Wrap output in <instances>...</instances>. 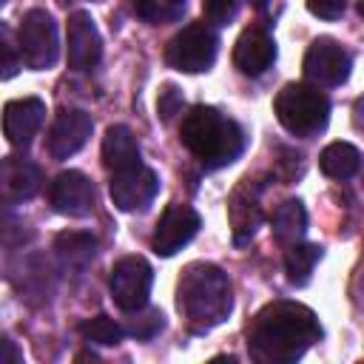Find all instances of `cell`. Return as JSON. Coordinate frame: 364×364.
Returning a JSON list of instances; mask_svg holds the SVG:
<instances>
[{
	"instance_id": "obj_1",
	"label": "cell",
	"mask_w": 364,
	"mask_h": 364,
	"mask_svg": "<svg viewBox=\"0 0 364 364\" xmlns=\"http://www.w3.org/2000/svg\"><path fill=\"white\" fill-rule=\"evenodd\" d=\"M321 338L316 313L299 301L264 304L247 327V353L259 364H293Z\"/></svg>"
},
{
	"instance_id": "obj_2",
	"label": "cell",
	"mask_w": 364,
	"mask_h": 364,
	"mask_svg": "<svg viewBox=\"0 0 364 364\" xmlns=\"http://www.w3.org/2000/svg\"><path fill=\"white\" fill-rule=\"evenodd\" d=\"M176 307L193 333H208L230 316L233 296L228 273L210 262H193L176 284Z\"/></svg>"
},
{
	"instance_id": "obj_3",
	"label": "cell",
	"mask_w": 364,
	"mask_h": 364,
	"mask_svg": "<svg viewBox=\"0 0 364 364\" xmlns=\"http://www.w3.org/2000/svg\"><path fill=\"white\" fill-rule=\"evenodd\" d=\"M182 145L202 162V168L216 171L239 159L245 151V131L239 122L225 117L210 105H196L182 117L179 125Z\"/></svg>"
},
{
	"instance_id": "obj_4",
	"label": "cell",
	"mask_w": 364,
	"mask_h": 364,
	"mask_svg": "<svg viewBox=\"0 0 364 364\" xmlns=\"http://www.w3.org/2000/svg\"><path fill=\"white\" fill-rule=\"evenodd\" d=\"M276 119L293 136H313L330 119V100L310 82H287L273 100Z\"/></svg>"
},
{
	"instance_id": "obj_5",
	"label": "cell",
	"mask_w": 364,
	"mask_h": 364,
	"mask_svg": "<svg viewBox=\"0 0 364 364\" xmlns=\"http://www.w3.org/2000/svg\"><path fill=\"white\" fill-rule=\"evenodd\" d=\"M17 54L23 65L43 71L51 68L60 57V43H57V23L46 9H31L23 14L20 28H17Z\"/></svg>"
},
{
	"instance_id": "obj_6",
	"label": "cell",
	"mask_w": 364,
	"mask_h": 364,
	"mask_svg": "<svg viewBox=\"0 0 364 364\" xmlns=\"http://www.w3.org/2000/svg\"><path fill=\"white\" fill-rule=\"evenodd\" d=\"M219 37L205 23H191L182 31H176L165 46V63L185 74L208 71L216 60Z\"/></svg>"
},
{
	"instance_id": "obj_7",
	"label": "cell",
	"mask_w": 364,
	"mask_h": 364,
	"mask_svg": "<svg viewBox=\"0 0 364 364\" xmlns=\"http://www.w3.org/2000/svg\"><path fill=\"white\" fill-rule=\"evenodd\" d=\"M151 284H154V270L142 256H125L111 267L108 276V287H111V299L119 310L134 313L139 307L148 304L151 296Z\"/></svg>"
},
{
	"instance_id": "obj_8",
	"label": "cell",
	"mask_w": 364,
	"mask_h": 364,
	"mask_svg": "<svg viewBox=\"0 0 364 364\" xmlns=\"http://www.w3.org/2000/svg\"><path fill=\"white\" fill-rule=\"evenodd\" d=\"M350 68H353L350 54L333 37L313 40L310 48H307V54H304V77L313 85L336 88V85H341L350 77Z\"/></svg>"
},
{
	"instance_id": "obj_9",
	"label": "cell",
	"mask_w": 364,
	"mask_h": 364,
	"mask_svg": "<svg viewBox=\"0 0 364 364\" xmlns=\"http://www.w3.org/2000/svg\"><path fill=\"white\" fill-rule=\"evenodd\" d=\"M159 191V179L156 173L148 168V165H134L128 171H119V173H111V182H108V193H111V202L125 210V213H134V210H145L154 196Z\"/></svg>"
},
{
	"instance_id": "obj_10",
	"label": "cell",
	"mask_w": 364,
	"mask_h": 364,
	"mask_svg": "<svg viewBox=\"0 0 364 364\" xmlns=\"http://www.w3.org/2000/svg\"><path fill=\"white\" fill-rule=\"evenodd\" d=\"M202 219L199 213L191 208V205H168L156 222V230H154V239H151V247L156 256H173L179 253L199 230Z\"/></svg>"
},
{
	"instance_id": "obj_11",
	"label": "cell",
	"mask_w": 364,
	"mask_h": 364,
	"mask_svg": "<svg viewBox=\"0 0 364 364\" xmlns=\"http://www.w3.org/2000/svg\"><path fill=\"white\" fill-rule=\"evenodd\" d=\"M94 122L91 114L80 111V108H65L57 114V119L48 128V154L54 159H68L74 156L91 136Z\"/></svg>"
},
{
	"instance_id": "obj_12",
	"label": "cell",
	"mask_w": 364,
	"mask_h": 364,
	"mask_svg": "<svg viewBox=\"0 0 364 364\" xmlns=\"http://www.w3.org/2000/svg\"><path fill=\"white\" fill-rule=\"evenodd\" d=\"M51 205L57 213L82 219L94 210V185L80 171H63L51 182Z\"/></svg>"
},
{
	"instance_id": "obj_13",
	"label": "cell",
	"mask_w": 364,
	"mask_h": 364,
	"mask_svg": "<svg viewBox=\"0 0 364 364\" xmlns=\"http://www.w3.org/2000/svg\"><path fill=\"white\" fill-rule=\"evenodd\" d=\"M102 57V37L88 11L68 17V65L74 71H91Z\"/></svg>"
},
{
	"instance_id": "obj_14",
	"label": "cell",
	"mask_w": 364,
	"mask_h": 364,
	"mask_svg": "<svg viewBox=\"0 0 364 364\" xmlns=\"http://www.w3.org/2000/svg\"><path fill=\"white\" fill-rule=\"evenodd\" d=\"M228 219H230V230H233V242L236 245H247L262 222V208H259V185L256 179H242L230 199H228Z\"/></svg>"
},
{
	"instance_id": "obj_15",
	"label": "cell",
	"mask_w": 364,
	"mask_h": 364,
	"mask_svg": "<svg viewBox=\"0 0 364 364\" xmlns=\"http://www.w3.org/2000/svg\"><path fill=\"white\" fill-rule=\"evenodd\" d=\"M46 117V105L37 97H23V100H11L3 108V131L6 139L14 148H28L31 139L37 136L40 125Z\"/></svg>"
},
{
	"instance_id": "obj_16",
	"label": "cell",
	"mask_w": 364,
	"mask_h": 364,
	"mask_svg": "<svg viewBox=\"0 0 364 364\" xmlns=\"http://www.w3.org/2000/svg\"><path fill=\"white\" fill-rule=\"evenodd\" d=\"M276 60V43L264 28H245L233 46V65L247 74V77H259L264 74Z\"/></svg>"
},
{
	"instance_id": "obj_17",
	"label": "cell",
	"mask_w": 364,
	"mask_h": 364,
	"mask_svg": "<svg viewBox=\"0 0 364 364\" xmlns=\"http://www.w3.org/2000/svg\"><path fill=\"white\" fill-rule=\"evenodd\" d=\"M43 173L34 162L20 159V156H6L3 159V171H0V188H3V199L11 202H26L40 191Z\"/></svg>"
},
{
	"instance_id": "obj_18",
	"label": "cell",
	"mask_w": 364,
	"mask_h": 364,
	"mask_svg": "<svg viewBox=\"0 0 364 364\" xmlns=\"http://www.w3.org/2000/svg\"><path fill=\"white\" fill-rule=\"evenodd\" d=\"M102 162L111 173H119V171H128L134 165H139V145L131 134V128L125 125H111L102 136Z\"/></svg>"
},
{
	"instance_id": "obj_19",
	"label": "cell",
	"mask_w": 364,
	"mask_h": 364,
	"mask_svg": "<svg viewBox=\"0 0 364 364\" xmlns=\"http://www.w3.org/2000/svg\"><path fill=\"white\" fill-rule=\"evenodd\" d=\"M54 250H57V259H60L63 270L80 276L94 262L97 239L91 233H82V230H65L54 239Z\"/></svg>"
},
{
	"instance_id": "obj_20",
	"label": "cell",
	"mask_w": 364,
	"mask_h": 364,
	"mask_svg": "<svg viewBox=\"0 0 364 364\" xmlns=\"http://www.w3.org/2000/svg\"><path fill=\"white\" fill-rule=\"evenodd\" d=\"M270 230L282 245H296L304 230H307V210L299 199H284L273 216H270Z\"/></svg>"
},
{
	"instance_id": "obj_21",
	"label": "cell",
	"mask_w": 364,
	"mask_h": 364,
	"mask_svg": "<svg viewBox=\"0 0 364 364\" xmlns=\"http://www.w3.org/2000/svg\"><path fill=\"white\" fill-rule=\"evenodd\" d=\"M318 168L330 179H350L361 168V151L350 142H330L318 156Z\"/></svg>"
},
{
	"instance_id": "obj_22",
	"label": "cell",
	"mask_w": 364,
	"mask_h": 364,
	"mask_svg": "<svg viewBox=\"0 0 364 364\" xmlns=\"http://www.w3.org/2000/svg\"><path fill=\"white\" fill-rule=\"evenodd\" d=\"M321 259V247L318 245H290L287 253H284V270H287V279L293 284H307L316 262Z\"/></svg>"
},
{
	"instance_id": "obj_23",
	"label": "cell",
	"mask_w": 364,
	"mask_h": 364,
	"mask_svg": "<svg viewBox=\"0 0 364 364\" xmlns=\"http://www.w3.org/2000/svg\"><path fill=\"white\" fill-rule=\"evenodd\" d=\"M185 6H188L185 0H136L134 11L139 20L151 23V26H165V23L179 20Z\"/></svg>"
},
{
	"instance_id": "obj_24",
	"label": "cell",
	"mask_w": 364,
	"mask_h": 364,
	"mask_svg": "<svg viewBox=\"0 0 364 364\" xmlns=\"http://www.w3.org/2000/svg\"><path fill=\"white\" fill-rule=\"evenodd\" d=\"M80 333L88 344H100V347H114L122 341L125 336V327H119L114 318L108 316H94V318H85L80 324Z\"/></svg>"
},
{
	"instance_id": "obj_25",
	"label": "cell",
	"mask_w": 364,
	"mask_h": 364,
	"mask_svg": "<svg viewBox=\"0 0 364 364\" xmlns=\"http://www.w3.org/2000/svg\"><path fill=\"white\" fill-rule=\"evenodd\" d=\"M162 327H165V316H162L156 307H139V310L131 313V318H128V324H125V333L134 336V338H139V341H148V338H154Z\"/></svg>"
},
{
	"instance_id": "obj_26",
	"label": "cell",
	"mask_w": 364,
	"mask_h": 364,
	"mask_svg": "<svg viewBox=\"0 0 364 364\" xmlns=\"http://www.w3.org/2000/svg\"><path fill=\"white\" fill-rule=\"evenodd\" d=\"M242 0H202V11L213 26H228L236 11H239Z\"/></svg>"
},
{
	"instance_id": "obj_27",
	"label": "cell",
	"mask_w": 364,
	"mask_h": 364,
	"mask_svg": "<svg viewBox=\"0 0 364 364\" xmlns=\"http://www.w3.org/2000/svg\"><path fill=\"white\" fill-rule=\"evenodd\" d=\"M182 105H185V100H182V91L176 85H165L159 91V97H156V111H159L162 122H171L182 111Z\"/></svg>"
},
{
	"instance_id": "obj_28",
	"label": "cell",
	"mask_w": 364,
	"mask_h": 364,
	"mask_svg": "<svg viewBox=\"0 0 364 364\" xmlns=\"http://www.w3.org/2000/svg\"><path fill=\"white\" fill-rule=\"evenodd\" d=\"M307 11L321 17V20H338L347 9V0H304Z\"/></svg>"
},
{
	"instance_id": "obj_29",
	"label": "cell",
	"mask_w": 364,
	"mask_h": 364,
	"mask_svg": "<svg viewBox=\"0 0 364 364\" xmlns=\"http://www.w3.org/2000/svg\"><path fill=\"white\" fill-rule=\"evenodd\" d=\"M20 63H23V60H17V57H14V51H11L9 31H3V80L14 77V74H17V68H20Z\"/></svg>"
},
{
	"instance_id": "obj_30",
	"label": "cell",
	"mask_w": 364,
	"mask_h": 364,
	"mask_svg": "<svg viewBox=\"0 0 364 364\" xmlns=\"http://www.w3.org/2000/svg\"><path fill=\"white\" fill-rule=\"evenodd\" d=\"M0 364H23V353L14 347L11 338H3V355H0Z\"/></svg>"
},
{
	"instance_id": "obj_31",
	"label": "cell",
	"mask_w": 364,
	"mask_h": 364,
	"mask_svg": "<svg viewBox=\"0 0 364 364\" xmlns=\"http://www.w3.org/2000/svg\"><path fill=\"white\" fill-rule=\"evenodd\" d=\"M358 14L364 17V0H358Z\"/></svg>"
}]
</instances>
